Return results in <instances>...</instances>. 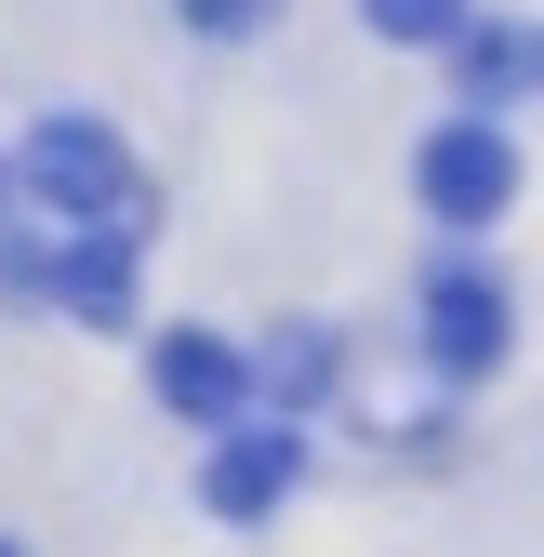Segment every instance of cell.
Segmentation results:
<instances>
[{"instance_id": "cell-11", "label": "cell", "mask_w": 544, "mask_h": 557, "mask_svg": "<svg viewBox=\"0 0 544 557\" xmlns=\"http://www.w3.org/2000/svg\"><path fill=\"white\" fill-rule=\"evenodd\" d=\"M531 81H544V40H531Z\"/></svg>"}, {"instance_id": "cell-12", "label": "cell", "mask_w": 544, "mask_h": 557, "mask_svg": "<svg viewBox=\"0 0 544 557\" xmlns=\"http://www.w3.org/2000/svg\"><path fill=\"white\" fill-rule=\"evenodd\" d=\"M0 557H27V544H0Z\"/></svg>"}, {"instance_id": "cell-5", "label": "cell", "mask_w": 544, "mask_h": 557, "mask_svg": "<svg viewBox=\"0 0 544 557\" xmlns=\"http://www.w3.org/2000/svg\"><path fill=\"white\" fill-rule=\"evenodd\" d=\"M40 293L66 306V319H94V332H120L133 319V226H81L53 265H40Z\"/></svg>"}, {"instance_id": "cell-2", "label": "cell", "mask_w": 544, "mask_h": 557, "mask_svg": "<svg viewBox=\"0 0 544 557\" xmlns=\"http://www.w3.org/2000/svg\"><path fill=\"white\" fill-rule=\"evenodd\" d=\"M518 199V147L492 120H452V133H425V213L438 226H492Z\"/></svg>"}, {"instance_id": "cell-7", "label": "cell", "mask_w": 544, "mask_h": 557, "mask_svg": "<svg viewBox=\"0 0 544 557\" xmlns=\"http://www.w3.org/2000/svg\"><path fill=\"white\" fill-rule=\"evenodd\" d=\"M452 66H465V107H505V94L531 81V40H505V27H452Z\"/></svg>"}, {"instance_id": "cell-8", "label": "cell", "mask_w": 544, "mask_h": 557, "mask_svg": "<svg viewBox=\"0 0 544 557\" xmlns=\"http://www.w3.org/2000/svg\"><path fill=\"white\" fill-rule=\"evenodd\" d=\"M252 385L280 398V411H293V398H319V385H332V332H306V319H293V332L252 359Z\"/></svg>"}, {"instance_id": "cell-9", "label": "cell", "mask_w": 544, "mask_h": 557, "mask_svg": "<svg viewBox=\"0 0 544 557\" xmlns=\"http://www.w3.org/2000/svg\"><path fill=\"white\" fill-rule=\"evenodd\" d=\"M359 14H372L385 40H452V27H465V0H359Z\"/></svg>"}, {"instance_id": "cell-10", "label": "cell", "mask_w": 544, "mask_h": 557, "mask_svg": "<svg viewBox=\"0 0 544 557\" xmlns=\"http://www.w3.org/2000/svg\"><path fill=\"white\" fill-rule=\"evenodd\" d=\"M186 27H213V40H239V27H265V0H173Z\"/></svg>"}, {"instance_id": "cell-6", "label": "cell", "mask_w": 544, "mask_h": 557, "mask_svg": "<svg viewBox=\"0 0 544 557\" xmlns=\"http://www.w3.org/2000/svg\"><path fill=\"white\" fill-rule=\"evenodd\" d=\"M293 478H306V438H293V425H226V451H213L199 492H213V518H265Z\"/></svg>"}, {"instance_id": "cell-3", "label": "cell", "mask_w": 544, "mask_h": 557, "mask_svg": "<svg viewBox=\"0 0 544 557\" xmlns=\"http://www.w3.org/2000/svg\"><path fill=\"white\" fill-rule=\"evenodd\" d=\"M147 372H160V398L186 411V425H252V359L226 332H160Z\"/></svg>"}, {"instance_id": "cell-1", "label": "cell", "mask_w": 544, "mask_h": 557, "mask_svg": "<svg viewBox=\"0 0 544 557\" xmlns=\"http://www.w3.org/2000/svg\"><path fill=\"white\" fill-rule=\"evenodd\" d=\"M14 173L40 186V213H66V226H147V186H133V147H120L107 120H40Z\"/></svg>"}, {"instance_id": "cell-13", "label": "cell", "mask_w": 544, "mask_h": 557, "mask_svg": "<svg viewBox=\"0 0 544 557\" xmlns=\"http://www.w3.org/2000/svg\"><path fill=\"white\" fill-rule=\"evenodd\" d=\"M0 186H14V173H0Z\"/></svg>"}, {"instance_id": "cell-4", "label": "cell", "mask_w": 544, "mask_h": 557, "mask_svg": "<svg viewBox=\"0 0 544 557\" xmlns=\"http://www.w3.org/2000/svg\"><path fill=\"white\" fill-rule=\"evenodd\" d=\"M425 359L438 372H492L505 359V278H479V265H438L425 278Z\"/></svg>"}]
</instances>
